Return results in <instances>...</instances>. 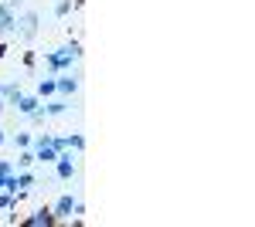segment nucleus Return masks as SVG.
I'll return each instance as SVG.
<instances>
[{
  "mask_svg": "<svg viewBox=\"0 0 255 227\" xmlns=\"http://www.w3.org/2000/svg\"><path fill=\"white\" fill-rule=\"evenodd\" d=\"M79 44H68V48H61L58 55H48V68L51 72H65V68H72V61L79 58Z\"/></svg>",
  "mask_w": 255,
  "mask_h": 227,
  "instance_id": "f257e3e1",
  "label": "nucleus"
},
{
  "mask_svg": "<svg viewBox=\"0 0 255 227\" xmlns=\"http://www.w3.org/2000/svg\"><path fill=\"white\" fill-rule=\"evenodd\" d=\"M14 31H17L20 38H34V34H38V14H34V10H27V14L17 20V27H14Z\"/></svg>",
  "mask_w": 255,
  "mask_h": 227,
  "instance_id": "f03ea898",
  "label": "nucleus"
},
{
  "mask_svg": "<svg viewBox=\"0 0 255 227\" xmlns=\"http://www.w3.org/2000/svg\"><path fill=\"white\" fill-rule=\"evenodd\" d=\"M51 224H58V221H55V214H51L48 207H44V210H34V214L24 221V227H51Z\"/></svg>",
  "mask_w": 255,
  "mask_h": 227,
  "instance_id": "7ed1b4c3",
  "label": "nucleus"
},
{
  "mask_svg": "<svg viewBox=\"0 0 255 227\" xmlns=\"http://www.w3.org/2000/svg\"><path fill=\"white\" fill-rule=\"evenodd\" d=\"M14 27H17L14 7H10V3H0V31H3V34H14Z\"/></svg>",
  "mask_w": 255,
  "mask_h": 227,
  "instance_id": "20e7f679",
  "label": "nucleus"
},
{
  "mask_svg": "<svg viewBox=\"0 0 255 227\" xmlns=\"http://www.w3.org/2000/svg\"><path fill=\"white\" fill-rule=\"evenodd\" d=\"M55 163H58V176H61V180H72V176H75V163H72L68 150L58 152V159H55Z\"/></svg>",
  "mask_w": 255,
  "mask_h": 227,
  "instance_id": "39448f33",
  "label": "nucleus"
},
{
  "mask_svg": "<svg viewBox=\"0 0 255 227\" xmlns=\"http://www.w3.org/2000/svg\"><path fill=\"white\" fill-rule=\"evenodd\" d=\"M14 105H17V112L31 115V112H34V109H38V105H41V98H38V95H20V98H17V102H14Z\"/></svg>",
  "mask_w": 255,
  "mask_h": 227,
  "instance_id": "423d86ee",
  "label": "nucleus"
},
{
  "mask_svg": "<svg viewBox=\"0 0 255 227\" xmlns=\"http://www.w3.org/2000/svg\"><path fill=\"white\" fill-rule=\"evenodd\" d=\"M72 210H75V200H72V197H61L58 204H55V210H51V214H55V221H61V217H68Z\"/></svg>",
  "mask_w": 255,
  "mask_h": 227,
  "instance_id": "0eeeda50",
  "label": "nucleus"
},
{
  "mask_svg": "<svg viewBox=\"0 0 255 227\" xmlns=\"http://www.w3.org/2000/svg\"><path fill=\"white\" fill-rule=\"evenodd\" d=\"M55 88L61 95H75L79 92V78H55Z\"/></svg>",
  "mask_w": 255,
  "mask_h": 227,
  "instance_id": "6e6552de",
  "label": "nucleus"
},
{
  "mask_svg": "<svg viewBox=\"0 0 255 227\" xmlns=\"http://www.w3.org/2000/svg\"><path fill=\"white\" fill-rule=\"evenodd\" d=\"M0 98L14 105V102H17V98H20V88H17V85H0Z\"/></svg>",
  "mask_w": 255,
  "mask_h": 227,
  "instance_id": "1a4fd4ad",
  "label": "nucleus"
},
{
  "mask_svg": "<svg viewBox=\"0 0 255 227\" xmlns=\"http://www.w3.org/2000/svg\"><path fill=\"white\" fill-rule=\"evenodd\" d=\"M58 88H55V78H41L38 85V98H48V95H55Z\"/></svg>",
  "mask_w": 255,
  "mask_h": 227,
  "instance_id": "9d476101",
  "label": "nucleus"
},
{
  "mask_svg": "<svg viewBox=\"0 0 255 227\" xmlns=\"http://www.w3.org/2000/svg\"><path fill=\"white\" fill-rule=\"evenodd\" d=\"M65 109H68L65 102H48V105H44V112H48V115H61Z\"/></svg>",
  "mask_w": 255,
  "mask_h": 227,
  "instance_id": "9b49d317",
  "label": "nucleus"
},
{
  "mask_svg": "<svg viewBox=\"0 0 255 227\" xmlns=\"http://www.w3.org/2000/svg\"><path fill=\"white\" fill-rule=\"evenodd\" d=\"M14 204H17V200H14V193H7V190H3V193H0V210H10Z\"/></svg>",
  "mask_w": 255,
  "mask_h": 227,
  "instance_id": "f8f14e48",
  "label": "nucleus"
},
{
  "mask_svg": "<svg viewBox=\"0 0 255 227\" xmlns=\"http://www.w3.org/2000/svg\"><path fill=\"white\" fill-rule=\"evenodd\" d=\"M31 183H34V176H31V173H20V176H17V190H27Z\"/></svg>",
  "mask_w": 255,
  "mask_h": 227,
  "instance_id": "ddd939ff",
  "label": "nucleus"
},
{
  "mask_svg": "<svg viewBox=\"0 0 255 227\" xmlns=\"http://www.w3.org/2000/svg\"><path fill=\"white\" fill-rule=\"evenodd\" d=\"M17 163H20V166H31V163H34V152H31V150H24Z\"/></svg>",
  "mask_w": 255,
  "mask_h": 227,
  "instance_id": "4468645a",
  "label": "nucleus"
},
{
  "mask_svg": "<svg viewBox=\"0 0 255 227\" xmlns=\"http://www.w3.org/2000/svg\"><path fill=\"white\" fill-rule=\"evenodd\" d=\"M82 146H85L82 136H68V150H82Z\"/></svg>",
  "mask_w": 255,
  "mask_h": 227,
  "instance_id": "2eb2a0df",
  "label": "nucleus"
},
{
  "mask_svg": "<svg viewBox=\"0 0 255 227\" xmlns=\"http://www.w3.org/2000/svg\"><path fill=\"white\" fill-rule=\"evenodd\" d=\"M68 7H72L68 0H58V3H55V14H58V17H65V14H68Z\"/></svg>",
  "mask_w": 255,
  "mask_h": 227,
  "instance_id": "dca6fc26",
  "label": "nucleus"
},
{
  "mask_svg": "<svg viewBox=\"0 0 255 227\" xmlns=\"http://www.w3.org/2000/svg\"><path fill=\"white\" fill-rule=\"evenodd\" d=\"M51 146H55V152H65L68 150V136L65 139H51Z\"/></svg>",
  "mask_w": 255,
  "mask_h": 227,
  "instance_id": "f3484780",
  "label": "nucleus"
},
{
  "mask_svg": "<svg viewBox=\"0 0 255 227\" xmlns=\"http://www.w3.org/2000/svg\"><path fill=\"white\" fill-rule=\"evenodd\" d=\"M17 146H20V150H27V146H31V136H27V133H17Z\"/></svg>",
  "mask_w": 255,
  "mask_h": 227,
  "instance_id": "a211bd4d",
  "label": "nucleus"
},
{
  "mask_svg": "<svg viewBox=\"0 0 255 227\" xmlns=\"http://www.w3.org/2000/svg\"><path fill=\"white\" fill-rule=\"evenodd\" d=\"M0 143H3V133H0Z\"/></svg>",
  "mask_w": 255,
  "mask_h": 227,
  "instance_id": "6ab92c4d",
  "label": "nucleus"
},
{
  "mask_svg": "<svg viewBox=\"0 0 255 227\" xmlns=\"http://www.w3.org/2000/svg\"><path fill=\"white\" fill-rule=\"evenodd\" d=\"M75 3H82V0H75Z\"/></svg>",
  "mask_w": 255,
  "mask_h": 227,
  "instance_id": "aec40b11",
  "label": "nucleus"
}]
</instances>
